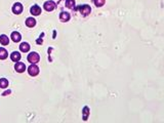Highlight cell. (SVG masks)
<instances>
[{"mask_svg":"<svg viewBox=\"0 0 164 123\" xmlns=\"http://www.w3.org/2000/svg\"><path fill=\"white\" fill-rule=\"evenodd\" d=\"M76 9L81 13V15L83 17H87L90 12H91V7L88 4H81V5L77 6Z\"/></svg>","mask_w":164,"mask_h":123,"instance_id":"1","label":"cell"},{"mask_svg":"<svg viewBox=\"0 0 164 123\" xmlns=\"http://www.w3.org/2000/svg\"><path fill=\"white\" fill-rule=\"evenodd\" d=\"M27 60L29 63H31V64H37V63L40 61V57H39V55L37 52L33 51V52H30L28 55Z\"/></svg>","mask_w":164,"mask_h":123,"instance_id":"2","label":"cell"},{"mask_svg":"<svg viewBox=\"0 0 164 123\" xmlns=\"http://www.w3.org/2000/svg\"><path fill=\"white\" fill-rule=\"evenodd\" d=\"M43 8L46 10V12H52V10H54L55 8H57V4H55L54 1H52V0H48V1L44 2Z\"/></svg>","mask_w":164,"mask_h":123,"instance_id":"3","label":"cell"},{"mask_svg":"<svg viewBox=\"0 0 164 123\" xmlns=\"http://www.w3.org/2000/svg\"><path fill=\"white\" fill-rule=\"evenodd\" d=\"M28 73L30 76H32V77H35V76H37L39 74V68L38 66H37L36 64H32L29 66L28 68Z\"/></svg>","mask_w":164,"mask_h":123,"instance_id":"4","label":"cell"},{"mask_svg":"<svg viewBox=\"0 0 164 123\" xmlns=\"http://www.w3.org/2000/svg\"><path fill=\"white\" fill-rule=\"evenodd\" d=\"M23 4L20 3V2H15L14 4V6H12V12L15 13V15H21L22 12H23Z\"/></svg>","mask_w":164,"mask_h":123,"instance_id":"5","label":"cell"},{"mask_svg":"<svg viewBox=\"0 0 164 123\" xmlns=\"http://www.w3.org/2000/svg\"><path fill=\"white\" fill-rule=\"evenodd\" d=\"M15 70L17 71V73H24L26 70V65L24 64V63L17 62L15 65Z\"/></svg>","mask_w":164,"mask_h":123,"instance_id":"6","label":"cell"},{"mask_svg":"<svg viewBox=\"0 0 164 123\" xmlns=\"http://www.w3.org/2000/svg\"><path fill=\"white\" fill-rule=\"evenodd\" d=\"M30 12H31V15H35V17H36V15H40L41 7L39 5H37V4H34V5L30 8Z\"/></svg>","mask_w":164,"mask_h":123,"instance_id":"7","label":"cell"},{"mask_svg":"<svg viewBox=\"0 0 164 123\" xmlns=\"http://www.w3.org/2000/svg\"><path fill=\"white\" fill-rule=\"evenodd\" d=\"M71 19V15L69 12H61V15H60V21L63 22V23H66V22H69Z\"/></svg>","mask_w":164,"mask_h":123,"instance_id":"8","label":"cell"},{"mask_svg":"<svg viewBox=\"0 0 164 123\" xmlns=\"http://www.w3.org/2000/svg\"><path fill=\"white\" fill-rule=\"evenodd\" d=\"M10 38H12V40L14 42H20L22 40V35L20 34L19 32H17V31H15V32L12 33V35H10Z\"/></svg>","mask_w":164,"mask_h":123,"instance_id":"9","label":"cell"},{"mask_svg":"<svg viewBox=\"0 0 164 123\" xmlns=\"http://www.w3.org/2000/svg\"><path fill=\"white\" fill-rule=\"evenodd\" d=\"M21 57H22V55H21V53L19 52V51H14V52L10 55V59H12V62H20V60H21Z\"/></svg>","mask_w":164,"mask_h":123,"instance_id":"10","label":"cell"},{"mask_svg":"<svg viewBox=\"0 0 164 123\" xmlns=\"http://www.w3.org/2000/svg\"><path fill=\"white\" fill-rule=\"evenodd\" d=\"M20 50L22 52H28L30 50V44L27 43V42H22L21 45H20Z\"/></svg>","mask_w":164,"mask_h":123,"instance_id":"11","label":"cell"},{"mask_svg":"<svg viewBox=\"0 0 164 123\" xmlns=\"http://www.w3.org/2000/svg\"><path fill=\"white\" fill-rule=\"evenodd\" d=\"M35 25H36V20L34 17H28L26 20V26L29 28H33V27H35Z\"/></svg>","mask_w":164,"mask_h":123,"instance_id":"12","label":"cell"},{"mask_svg":"<svg viewBox=\"0 0 164 123\" xmlns=\"http://www.w3.org/2000/svg\"><path fill=\"white\" fill-rule=\"evenodd\" d=\"M66 7H68L69 9H76L75 0H67L66 1Z\"/></svg>","mask_w":164,"mask_h":123,"instance_id":"13","label":"cell"},{"mask_svg":"<svg viewBox=\"0 0 164 123\" xmlns=\"http://www.w3.org/2000/svg\"><path fill=\"white\" fill-rule=\"evenodd\" d=\"M0 43H1L2 45H7V44L9 43V38L6 36L5 34L0 35Z\"/></svg>","mask_w":164,"mask_h":123,"instance_id":"14","label":"cell"},{"mask_svg":"<svg viewBox=\"0 0 164 123\" xmlns=\"http://www.w3.org/2000/svg\"><path fill=\"white\" fill-rule=\"evenodd\" d=\"M8 57V52L5 48L0 47V60H5Z\"/></svg>","mask_w":164,"mask_h":123,"instance_id":"15","label":"cell"},{"mask_svg":"<svg viewBox=\"0 0 164 123\" xmlns=\"http://www.w3.org/2000/svg\"><path fill=\"white\" fill-rule=\"evenodd\" d=\"M8 86V80L6 78H0V88H6Z\"/></svg>","mask_w":164,"mask_h":123,"instance_id":"16","label":"cell"},{"mask_svg":"<svg viewBox=\"0 0 164 123\" xmlns=\"http://www.w3.org/2000/svg\"><path fill=\"white\" fill-rule=\"evenodd\" d=\"M88 115H89V108L88 107H84L83 108V120L86 121L88 119Z\"/></svg>","mask_w":164,"mask_h":123,"instance_id":"17","label":"cell"},{"mask_svg":"<svg viewBox=\"0 0 164 123\" xmlns=\"http://www.w3.org/2000/svg\"><path fill=\"white\" fill-rule=\"evenodd\" d=\"M92 1L96 4L97 7H102V6H104V4H105L106 0H92Z\"/></svg>","mask_w":164,"mask_h":123,"instance_id":"18","label":"cell"},{"mask_svg":"<svg viewBox=\"0 0 164 123\" xmlns=\"http://www.w3.org/2000/svg\"><path fill=\"white\" fill-rule=\"evenodd\" d=\"M43 36H44V34H43V33H42V34H41V36H40V39H39V40H37V43H38V44H41L42 43V38H43Z\"/></svg>","mask_w":164,"mask_h":123,"instance_id":"19","label":"cell"},{"mask_svg":"<svg viewBox=\"0 0 164 123\" xmlns=\"http://www.w3.org/2000/svg\"><path fill=\"white\" fill-rule=\"evenodd\" d=\"M10 92H12V91H10V90H7V91H4V92H3V93H2V95H8V93H10Z\"/></svg>","mask_w":164,"mask_h":123,"instance_id":"20","label":"cell"}]
</instances>
